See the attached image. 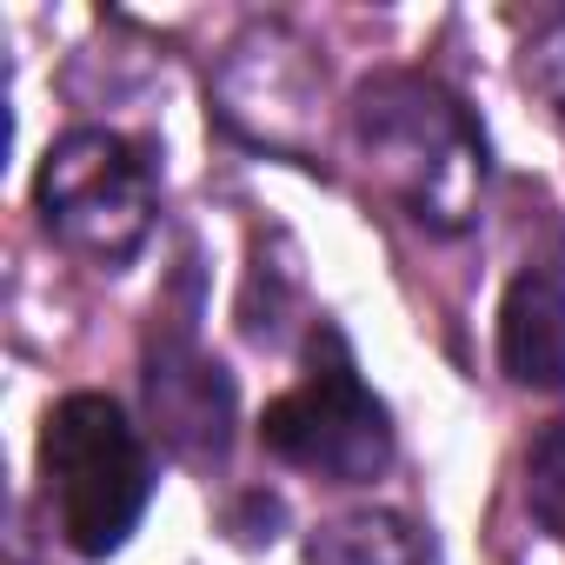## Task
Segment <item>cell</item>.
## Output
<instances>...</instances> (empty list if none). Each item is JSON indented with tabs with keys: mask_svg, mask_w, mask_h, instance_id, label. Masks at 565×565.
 <instances>
[{
	"mask_svg": "<svg viewBox=\"0 0 565 565\" xmlns=\"http://www.w3.org/2000/svg\"><path fill=\"white\" fill-rule=\"evenodd\" d=\"M353 140L419 226L459 233L472 220L486 180V140L446 87L419 74H373L353 94Z\"/></svg>",
	"mask_w": 565,
	"mask_h": 565,
	"instance_id": "6da1fadb",
	"label": "cell"
},
{
	"mask_svg": "<svg viewBox=\"0 0 565 565\" xmlns=\"http://www.w3.org/2000/svg\"><path fill=\"white\" fill-rule=\"evenodd\" d=\"M41 486L61 539L81 558H107L153 499V459L107 393H67L41 426Z\"/></svg>",
	"mask_w": 565,
	"mask_h": 565,
	"instance_id": "7a4b0ae2",
	"label": "cell"
},
{
	"mask_svg": "<svg viewBox=\"0 0 565 565\" xmlns=\"http://www.w3.org/2000/svg\"><path fill=\"white\" fill-rule=\"evenodd\" d=\"M307 565H439L426 532L399 512H347L307 539Z\"/></svg>",
	"mask_w": 565,
	"mask_h": 565,
	"instance_id": "52a82bcc",
	"label": "cell"
},
{
	"mask_svg": "<svg viewBox=\"0 0 565 565\" xmlns=\"http://www.w3.org/2000/svg\"><path fill=\"white\" fill-rule=\"evenodd\" d=\"M140 386H147L153 433L167 439L173 459H186V466H220L226 459L239 399H233V380H226L220 360H206L193 340H160L147 353Z\"/></svg>",
	"mask_w": 565,
	"mask_h": 565,
	"instance_id": "5b68a950",
	"label": "cell"
},
{
	"mask_svg": "<svg viewBox=\"0 0 565 565\" xmlns=\"http://www.w3.org/2000/svg\"><path fill=\"white\" fill-rule=\"evenodd\" d=\"M259 439H266L273 459H287L300 472H320L333 486H366L393 459V419L373 399V386L360 380V366H353V353H347V340L333 327L313 333L307 380L266 406Z\"/></svg>",
	"mask_w": 565,
	"mask_h": 565,
	"instance_id": "277c9868",
	"label": "cell"
},
{
	"mask_svg": "<svg viewBox=\"0 0 565 565\" xmlns=\"http://www.w3.org/2000/svg\"><path fill=\"white\" fill-rule=\"evenodd\" d=\"M499 366L532 393H565V287L552 273H519L505 287Z\"/></svg>",
	"mask_w": 565,
	"mask_h": 565,
	"instance_id": "8992f818",
	"label": "cell"
},
{
	"mask_svg": "<svg viewBox=\"0 0 565 565\" xmlns=\"http://www.w3.org/2000/svg\"><path fill=\"white\" fill-rule=\"evenodd\" d=\"M525 505L552 539H565V419H552L525 452Z\"/></svg>",
	"mask_w": 565,
	"mask_h": 565,
	"instance_id": "ba28073f",
	"label": "cell"
},
{
	"mask_svg": "<svg viewBox=\"0 0 565 565\" xmlns=\"http://www.w3.org/2000/svg\"><path fill=\"white\" fill-rule=\"evenodd\" d=\"M34 206L67 253L94 266H127L153 233V206H160L153 160L107 127H74L67 140L47 147Z\"/></svg>",
	"mask_w": 565,
	"mask_h": 565,
	"instance_id": "3957f363",
	"label": "cell"
},
{
	"mask_svg": "<svg viewBox=\"0 0 565 565\" xmlns=\"http://www.w3.org/2000/svg\"><path fill=\"white\" fill-rule=\"evenodd\" d=\"M279 519H287V512H279V499H273V492H246V499L226 512V525H233V539H239V545L273 539V525H279Z\"/></svg>",
	"mask_w": 565,
	"mask_h": 565,
	"instance_id": "9c48e42d",
	"label": "cell"
}]
</instances>
